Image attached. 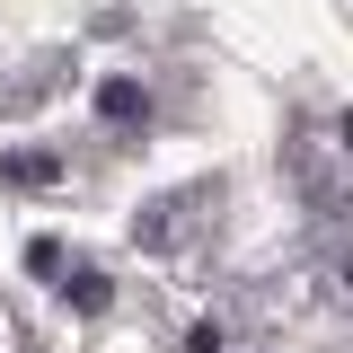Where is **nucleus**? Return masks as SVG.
I'll list each match as a JSON object with an SVG mask.
<instances>
[{
	"mask_svg": "<svg viewBox=\"0 0 353 353\" xmlns=\"http://www.w3.org/2000/svg\"><path fill=\"white\" fill-rule=\"evenodd\" d=\"M345 150H353V124H345Z\"/></svg>",
	"mask_w": 353,
	"mask_h": 353,
	"instance_id": "nucleus-7",
	"label": "nucleus"
},
{
	"mask_svg": "<svg viewBox=\"0 0 353 353\" xmlns=\"http://www.w3.org/2000/svg\"><path fill=\"white\" fill-rule=\"evenodd\" d=\"M318 203H327V212H345V221H353V185H345V176H318Z\"/></svg>",
	"mask_w": 353,
	"mask_h": 353,
	"instance_id": "nucleus-5",
	"label": "nucleus"
},
{
	"mask_svg": "<svg viewBox=\"0 0 353 353\" xmlns=\"http://www.w3.org/2000/svg\"><path fill=\"white\" fill-rule=\"evenodd\" d=\"M71 309H106V274H71Z\"/></svg>",
	"mask_w": 353,
	"mask_h": 353,
	"instance_id": "nucleus-4",
	"label": "nucleus"
},
{
	"mask_svg": "<svg viewBox=\"0 0 353 353\" xmlns=\"http://www.w3.org/2000/svg\"><path fill=\"white\" fill-rule=\"evenodd\" d=\"M97 115H115V124H141V115H150V97H141L132 80H106V88H97Z\"/></svg>",
	"mask_w": 353,
	"mask_h": 353,
	"instance_id": "nucleus-1",
	"label": "nucleus"
},
{
	"mask_svg": "<svg viewBox=\"0 0 353 353\" xmlns=\"http://www.w3.org/2000/svg\"><path fill=\"white\" fill-rule=\"evenodd\" d=\"M27 274H62V239H36L27 248Z\"/></svg>",
	"mask_w": 353,
	"mask_h": 353,
	"instance_id": "nucleus-6",
	"label": "nucleus"
},
{
	"mask_svg": "<svg viewBox=\"0 0 353 353\" xmlns=\"http://www.w3.org/2000/svg\"><path fill=\"white\" fill-rule=\"evenodd\" d=\"M132 239H141L150 256H168V203H141V221H132Z\"/></svg>",
	"mask_w": 353,
	"mask_h": 353,
	"instance_id": "nucleus-3",
	"label": "nucleus"
},
{
	"mask_svg": "<svg viewBox=\"0 0 353 353\" xmlns=\"http://www.w3.org/2000/svg\"><path fill=\"white\" fill-rule=\"evenodd\" d=\"M345 283H353V265H345Z\"/></svg>",
	"mask_w": 353,
	"mask_h": 353,
	"instance_id": "nucleus-8",
	"label": "nucleus"
},
{
	"mask_svg": "<svg viewBox=\"0 0 353 353\" xmlns=\"http://www.w3.org/2000/svg\"><path fill=\"white\" fill-rule=\"evenodd\" d=\"M0 176H9V185H53V176H62V159H53V150H18Z\"/></svg>",
	"mask_w": 353,
	"mask_h": 353,
	"instance_id": "nucleus-2",
	"label": "nucleus"
}]
</instances>
